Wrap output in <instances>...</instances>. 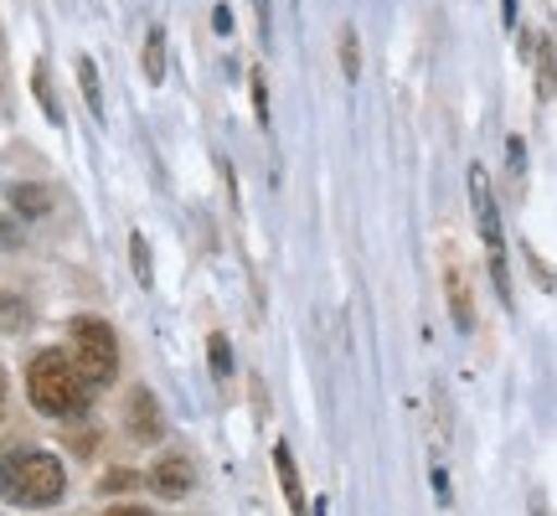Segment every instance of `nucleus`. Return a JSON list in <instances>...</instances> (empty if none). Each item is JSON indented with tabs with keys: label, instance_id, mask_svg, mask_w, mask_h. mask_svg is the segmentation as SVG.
<instances>
[{
	"label": "nucleus",
	"instance_id": "f257e3e1",
	"mask_svg": "<svg viewBox=\"0 0 557 516\" xmlns=\"http://www.w3.org/2000/svg\"><path fill=\"white\" fill-rule=\"evenodd\" d=\"M26 393H32V403H37L41 414L73 418V414L88 408L94 382L73 367V357H62V352H37L32 367H26Z\"/></svg>",
	"mask_w": 557,
	"mask_h": 516
},
{
	"label": "nucleus",
	"instance_id": "f03ea898",
	"mask_svg": "<svg viewBox=\"0 0 557 516\" xmlns=\"http://www.w3.org/2000/svg\"><path fill=\"white\" fill-rule=\"evenodd\" d=\"M67 491V470L47 450H16L0 459V496L16 506H52Z\"/></svg>",
	"mask_w": 557,
	"mask_h": 516
},
{
	"label": "nucleus",
	"instance_id": "7ed1b4c3",
	"mask_svg": "<svg viewBox=\"0 0 557 516\" xmlns=\"http://www.w3.org/2000/svg\"><path fill=\"white\" fill-rule=\"evenodd\" d=\"M470 201H475V222L485 238V263H491V284H496L500 305H511V269H506V233H500V207L491 197V176L485 165H470Z\"/></svg>",
	"mask_w": 557,
	"mask_h": 516
},
{
	"label": "nucleus",
	"instance_id": "20e7f679",
	"mask_svg": "<svg viewBox=\"0 0 557 516\" xmlns=\"http://www.w3.org/2000/svg\"><path fill=\"white\" fill-rule=\"evenodd\" d=\"M67 341H73V367H78L94 388L114 378V367H120V346H114V331H109L99 316H78L73 325H67Z\"/></svg>",
	"mask_w": 557,
	"mask_h": 516
},
{
	"label": "nucleus",
	"instance_id": "39448f33",
	"mask_svg": "<svg viewBox=\"0 0 557 516\" xmlns=\"http://www.w3.org/2000/svg\"><path fill=\"white\" fill-rule=\"evenodd\" d=\"M191 480H197V465H191V459L186 455H165L156 465V470H150V486H156V496H186V491H191Z\"/></svg>",
	"mask_w": 557,
	"mask_h": 516
},
{
	"label": "nucleus",
	"instance_id": "423d86ee",
	"mask_svg": "<svg viewBox=\"0 0 557 516\" xmlns=\"http://www.w3.org/2000/svg\"><path fill=\"white\" fill-rule=\"evenodd\" d=\"M274 470H278V486H284L289 512H295V516H310V512H305V486H299V470H295V450H289L284 439L274 444Z\"/></svg>",
	"mask_w": 557,
	"mask_h": 516
},
{
	"label": "nucleus",
	"instance_id": "0eeeda50",
	"mask_svg": "<svg viewBox=\"0 0 557 516\" xmlns=\"http://www.w3.org/2000/svg\"><path fill=\"white\" fill-rule=\"evenodd\" d=\"M160 429H165V423H160L156 397L145 393V388H135V393H129V434L150 444V439H160Z\"/></svg>",
	"mask_w": 557,
	"mask_h": 516
},
{
	"label": "nucleus",
	"instance_id": "6e6552de",
	"mask_svg": "<svg viewBox=\"0 0 557 516\" xmlns=\"http://www.w3.org/2000/svg\"><path fill=\"white\" fill-rule=\"evenodd\" d=\"M5 201L16 207L21 218H47V212H52V192H47V186H32V181H11V186H5Z\"/></svg>",
	"mask_w": 557,
	"mask_h": 516
},
{
	"label": "nucleus",
	"instance_id": "1a4fd4ad",
	"mask_svg": "<svg viewBox=\"0 0 557 516\" xmlns=\"http://www.w3.org/2000/svg\"><path fill=\"white\" fill-rule=\"evenodd\" d=\"M444 284H449V316H455V325L459 331H470V325H475V305H470V284H465V274L449 269Z\"/></svg>",
	"mask_w": 557,
	"mask_h": 516
},
{
	"label": "nucleus",
	"instance_id": "9d476101",
	"mask_svg": "<svg viewBox=\"0 0 557 516\" xmlns=\"http://www.w3.org/2000/svg\"><path fill=\"white\" fill-rule=\"evenodd\" d=\"M532 58H537V99L557 94V52L547 37H532Z\"/></svg>",
	"mask_w": 557,
	"mask_h": 516
},
{
	"label": "nucleus",
	"instance_id": "9b49d317",
	"mask_svg": "<svg viewBox=\"0 0 557 516\" xmlns=\"http://www.w3.org/2000/svg\"><path fill=\"white\" fill-rule=\"evenodd\" d=\"M78 83H83L88 109H94V120H103V88H99V67H94V58H78Z\"/></svg>",
	"mask_w": 557,
	"mask_h": 516
},
{
	"label": "nucleus",
	"instance_id": "f8f14e48",
	"mask_svg": "<svg viewBox=\"0 0 557 516\" xmlns=\"http://www.w3.org/2000/svg\"><path fill=\"white\" fill-rule=\"evenodd\" d=\"M341 73L346 83L361 78V47H357V26H341Z\"/></svg>",
	"mask_w": 557,
	"mask_h": 516
},
{
	"label": "nucleus",
	"instance_id": "ddd939ff",
	"mask_svg": "<svg viewBox=\"0 0 557 516\" xmlns=\"http://www.w3.org/2000/svg\"><path fill=\"white\" fill-rule=\"evenodd\" d=\"M32 88H37L41 114H47L52 124H62V109H58V99H52V78H47V62H37V73H32Z\"/></svg>",
	"mask_w": 557,
	"mask_h": 516
},
{
	"label": "nucleus",
	"instance_id": "4468645a",
	"mask_svg": "<svg viewBox=\"0 0 557 516\" xmlns=\"http://www.w3.org/2000/svg\"><path fill=\"white\" fill-rule=\"evenodd\" d=\"M145 78H150V83L165 78V37H160V32H150V37H145Z\"/></svg>",
	"mask_w": 557,
	"mask_h": 516
},
{
	"label": "nucleus",
	"instance_id": "2eb2a0df",
	"mask_svg": "<svg viewBox=\"0 0 557 516\" xmlns=\"http://www.w3.org/2000/svg\"><path fill=\"white\" fill-rule=\"evenodd\" d=\"M129 258H135V279L139 284H156V274H150V248H145V238H129Z\"/></svg>",
	"mask_w": 557,
	"mask_h": 516
},
{
	"label": "nucleus",
	"instance_id": "dca6fc26",
	"mask_svg": "<svg viewBox=\"0 0 557 516\" xmlns=\"http://www.w3.org/2000/svg\"><path fill=\"white\" fill-rule=\"evenodd\" d=\"M248 88H253V114H259V124H269V83H263L259 67L248 73Z\"/></svg>",
	"mask_w": 557,
	"mask_h": 516
},
{
	"label": "nucleus",
	"instance_id": "f3484780",
	"mask_svg": "<svg viewBox=\"0 0 557 516\" xmlns=\"http://www.w3.org/2000/svg\"><path fill=\"white\" fill-rule=\"evenodd\" d=\"M207 346H212V372H218V378H227V372H233V352H227V336H212Z\"/></svg>",
	"mask_w": 557,
	"mask_h": 516
},
{
	"label": "nucleus",
	"instance_id": "a211bd4d",
	"mask_svg": "<svg viewBox=\"0 0 557 516\" xmlns=\"http://www.w3.org/2000/svg\"><path fill=\"white\" fill-rule=\"evenodd\" d=\"M0 248H21V228L0 212Z\"/></svg>",
	"mask_w": 557,
	"mask_h": 516
},
{
	"label": "nucleus",
	"instance_id": "6ab92c4d",
	"mask_svg": "<svg viewBox=\"0 0 557 516\" xmlns=\"http://www.w3.org/2000/svg\"><path fill=\"white\" fill-rule=\"evenodd\" d=\"M253 11H259V37L269 41V32H274V16H269V0H253Z\"/></svg>",
	"mask_w": 557,
	"mask_h": 516
},
{
	"label": "nucleus",
	"instance_id": "aec40b11",
	"mask_svg": "<svg viewBox=\"0 0 557 516\" xmlns=\"http://www.w3.org/2000/svg\"><path fill=\"white\" fill-rule=\"evenodd\" d=\"M506 156H511V176L521 181V171H527V156H521V139H511V145H506Z\"/></svg>",
	"mask_w": 557,
	"mask_h": 516
},
{
	"label": "nucleus",
	"instance_id": "412c9836",
	"mask_svg": "<svg viewBox=\"0 0 557 516\" xmlns=\"http://www.w3.org/2000/svg\"><path fill=\"white\" fill-rule=\"evenodd\" d=\"M212 32H218V37H227V32H233V16H227V5H222L218 16H212Z\"/></svg>",
	"mask_w": 557,
	"mask_h": 516
},
{
	"label": "nucleus",
	"instance_id": "4be33fe9",
	"mask_svg": "<svg viewBox=\"0 0 557 516\" xmlns=\"http://www.w3.org/2000/svg\"><path fill=\"white\" fill-rule=\"evenodd\" d=\"M103 516H150V512H145V506H109Z\"/></svg>",
	"mask_w": 557,
	"mask_h": 516
},
{
	"label": "nucleus",
	"instance_id": "5701e85b",
	"mask_svg": "<svg viewBox=\"0 0 557 516\" xmlns=\"http://www.w3.org/2000/svg\"><path fill=\"white\" fill-rule=\"evenodd\" d=\"M500 21H506V26H517V0H506V11H500Z\"/></svg>",
	"mask_w": 557,
	"mask_h": 516
},
{
	"label": "nucleus",
	"instance_id": "b1692460",
	"mask_svg": "<svg viewBox=\"0 0 557 516\" xmlns=\"http://www.w3.org/2000/svg\"><path fill=\"white\" fill-rule=\"evenodd\" d=\"M532 516H547V506H542V501H532Z\"/></svg>",
	"mask_w": 557,
	"mask_h": 516
},
{
	"label": "nucleus",
	"instance_id": "393cba45",
	"mask_svg": "<svg viewBox=\"0 0 557 516\" xmlns=\"http://www.w3.org/2000/svg\"><path fill=\"white\" fill-rule=\"evenodd\" d=\"M0 408H5V372H0Z\"/></svg>",
	"mask_w": 557,
	"mask_h": 516
}]
</instances>
